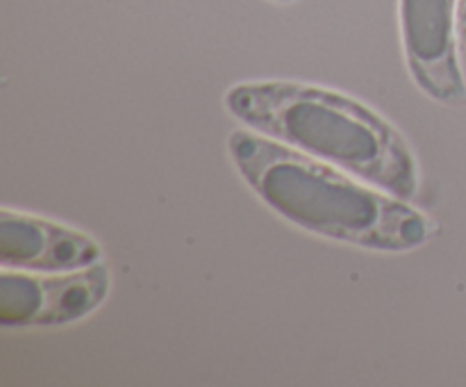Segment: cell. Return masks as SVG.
I'll return each instance as SVG.
<instances>
[{
    "label": "cell",
    "mask_w": 466,
    "mask_h": 387,
    "mask_svg": "<svg viewBox=\"0 0 466 387\" xmlns=\"http://www.w3.org/2000/svg\"><path fill=\"white\" fill-rule=\"evenodd\" d=\"M228 155L273 214L309 235L378 253H408L440 232V223L410 200L248 127L230 132Z\"/></svg>",
    "instance_id": "obj_1"
},
{
    "label": "cell",
    "mask_w": 466,
    "mask_h": 387,
    "mask_svg": "<svg viewBox=\"0 0 466 387\" xmlns=\"http://www.w3.org/2000/svg\"><path fill=\"white\" fill-rule=\"evenodd\" d=\"M228 114L248 130L362 178L412 203L419 164L403 132L339 89L299 80L237 82L223 96Z\"/></svg>",
    "instance_id": "obj_2"
},
{
    "label": "cell",
    "mask_w": 466,
    "mask_h": 387,
    "mask_svg": "<svg viewBox=\"0 0 466 387\" xmlns=\"http://www.w3.org/2000/svg\"><path fill=\"white\" fill-rule=\"evenodd\" d=\"M458 32H460V41H462V44L466 46V0H460Z\"/></svg>",
    "instance_id": "obj_6"
},
{
    "label": "cell",
    "mask_w": 466,
    "mask_h": 387,
    "mask_svg": "<svg viewBox=\"0 0 466 387\" xmlns=\"http://www.w3.org/2000/svg\"><path fill=\"white\" fill-rule=\"evenodd\" d=\"M273 3H280V5H291V3H296V0H273Z\"/></svg>",
    "instance_id": "obj_7"
},
{
    "label": "cell",
    "mask_w": 466,
    "mask_h": 387,
    "mask_svg": "<svg viewBox=\"0 0 466 387\" xmlns=\"http://www.w3.org/2000/svg\"><path fill=\"white\" fill-rule=\"evenodd\" d=\"M103 260V249L86 232L64 223L0 209V267L35 273H64Z\"/></svg>",
    "instance_id": "obj_5"
},
{
    "label": "cell",
    "mask_w": 466,
    "mask_h": 387,
    "mask_svg": "<svg viewBox=\"0 0 466 387\" xmlns=\"http://www.w3.org/2000/svg\"><path fill=\"white\" fill-rule=\"evenodd\" d=\"M112 290L107 264L64 273H35L21 269L0 271V326L57 328L94 314Z\"/></svg>",
    "instance_id": "obj_3"
},
{
    "label": "cell",
    "mask_w": 466,
    "mask_h": 387,
    "mask_svg": "<svg viewBox=\"0 0 466 387\" xmlns=\"http://www.w3.org/2000/svg\"><path fill=\"white\" fill-rule=\"evenodd\" d=\"M460 0H399L405 64L419 91L449 107H466L460 62Z\"/></svg>",
    "instance_id": "obj_4"
}]
</instances>
